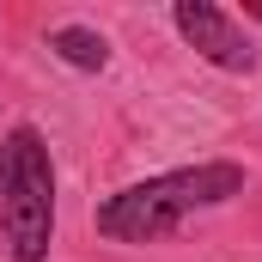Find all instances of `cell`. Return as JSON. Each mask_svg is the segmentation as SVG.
Returning a JSON list of instances; mask_svg holds the SVG:
<instances>
[{"mask_svg":"<svg viewBox=\"0 0 262 262\" xmlns=\"http://www.w3.org/2000/svg\"><path fill=\"white\" fill-rule=\"evenodd\" d=\"M244 189V165H189V171H165V177H146L122 195H110L98 207V232L116 238V244H152L165 232H177L195 207H220Z\"/></svg>","mask_w":262,"mask_h":262,"instance_id":"1","label":"cell"},{"mask_svg":"<svg viewBox=\"0 0 262 262\" xmlns=\"http://www.w3.org/2000/svg\"><path fill=\"white\" fill-rule=\"evenodd\" d=\"M0 232L12 262H43L55 238V165L37 128H12L0 140Z\"/></svg>","mask_w":262,"mask_h":262,"instance_id":"2","label":"cell"},{"mask_svg":"<svg viewBox=\"0 0 262 262\" xmlns=\"http://www.w3.org/2000/svg\"><path fill=\"white\" fill-rule=\"evenodd\" d=\"M171 18H177L183 43L195 49L201 61L226 67V73H250V67H256V49H250V37L238 31L232 12H220V6H207V0H177Z\"/></svg>","mask_w":262,"mask_h":262,"instance_id":"3","label":"cell"},{"mask_svg":"<svg viewBox=\"0 0 262 262\" xmlns=\"http://www.w3.org/2000/svg\"><path fill=\"white\" fill-rule=\"evenodd\" d=\"M49 49H55L67 67H85V73H98V67L110 61V43H104L98 31H85V25H55V31H49Z\"/></svg>","mask_w":262,"mask_h":262,"instance_id":"4","label":"cell"},{"mask_svg":"<svg viewBox=\"0 0 262 262\" xmlns=\"http://www.w3.org/2000/svg\"><path fill=\"white\" fill-rule=\"evenodd\" d=\"M244 18H256V25H262V0H244Z\"/></svg>","mask_w":262,"mask_h":262,"instance_id":"5","label":"cell"}]
</instances>
